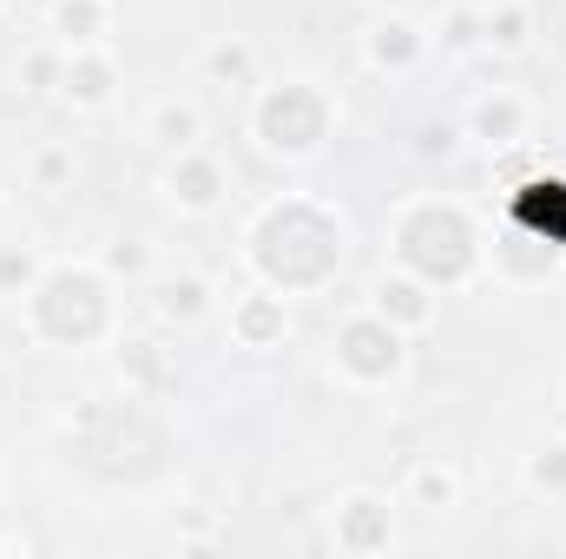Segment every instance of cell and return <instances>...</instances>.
Returning a JSON list of instances; mask_svg holds the SVG:
<instances>
[{
	"label": "cell",
	"mask_w": 566,
	"mask_h": 559,
	"mask_svg": "<svg viewBox=\"0 0 566 559\" xmlns=\"http://www.w3.org/2000/svg\"><path fill=\"white\" fill-rule=\"evenodd\" d=\"M396 251H402V264L422 283H461L474 271V231L441 198H422V204H409L396 218Z\"/></svg>",
	"instance_id": "6da1fadb"
},
{
	"label": "cell",
	"mask_w": 566,
	"mask_h": 559,
	"mask_svg": "<svg viewBox=\"0 0 566 559\" xmlns=\"http://www.w3.org/2000/svg\"><path fill=\"white\" fill-rule=\"evenodd\" d=\"M106 316H113V289L93 277V271H53V277L33 289V323H40V336H66V342H86V336H99L106 329Z\"/></svg>",
	"instance_id": "7a4b0ae2"
},
{
	"label": "cell",
	"mask_w": 566,
	"mask_h": 559,
	"mask_svg": "<svg viewBox=\"0 0 566 559\" xmlns=\"http://www.w3.org/2000/svg\"><path fill=\"white\" fill-rule=\"evenodd\" d=\"M329 133V106H323V93L316 86H277V93H264V106H258V139L283 151V158H303V151H316Z\"/></svg>",
	"instance_id": "3957f363"
},
{
	"label": "cell",
	"mask_w": 566,
	"mask_h": 559,
	"mask_svg": "<svg viewBox=\"0 0 566 559\" xmlns=\"http://www.w3.org/2000/svg\"><path fill=\"white\" fill-rule=\"evenodd\" d=\"M336 362L356 376V382H389L402 369V329L389 316H349L343 336H336Z\"/></svg>",
	"instance_id": "277c9868"
},
{
	"label": "cell",
	"mask_w": 566,
	"mask_h": 559,
	"mask_svg": "<svg viewBox=\"0 0 566 559\" xmlns=\"http://www.w3.org/2000/svg\"><path fill=\"white\" fill-rule=\"evenodd\" d=\"M218 165L211 158H198V151H178V165H171V198L185 204V211H211L218 204Z\"/></svg>",
	"instance_id": "5b68a950"
},
{
	"label": "cell",
	"mask_w": 566,
	"mask_h": 559,
	"mask_svg": "<svg viewBox=\"0 0 566 559\" xmlns=\"http://www.w3.org/2000/svg\"><path fill=\"white\" fill-rule=\"evenodd\" d=\"M376 316H389L396 329H422L428 316H434V303H428L422 283H409V277H382V283H376Z\"/></svg>",
	"instance_id": "8992f818"
},
{
	"label": "cell",
	"mask_w": 566,
	"mask_h": 559,
	"mask_svg": "<svg viewBox=\"0 0 566 559\" xmlns=\"http://www.w3.org/2000/svg\"><path fill=\"white\" fill-rule=\"evenodd\" d=\"M283 323H290V316H283V296H244L238 316H231V329H238L244 349H271L283 336Z\"/></svg>",
	"instance_id": "52a82bcc"
},
{
	"label": "cell",
	"mask_w": 566,
	"mask_h": 559,
	"mask_svg": "<svg viewBox=\"0 0 566 559\" xmlns=\"http://www.w3.org/2000/svg\"><path fill=\"white\" fill-rule=\"evenodd\" d=\"M336 540H343V547H356V553H363V547H382V540H389V507H382L376 494H356V500L343 507Z\"/></svg>",
	"instance_id": "ba28073f"
},
{
	"label": "cell",
	"mask_w": 566,
	"mask_h": 559,
	"mask_svg": "<svg viewBox=\"0 0 566 559\" xmlns=\"http://www.w3.org/2000/svg\"><path fill=\"white\" fill-rule=\"evenodd\" d=\"M145 139L165 145V151H191V145H198V106H185V99H158Z\"/></svg>",
	"instance_id": "9c48e42d"
},
{
	"label": "cell",
	"mask_w": 566,
	"mask_h": 559,
	"mask_svg": "<svg viewBox=\"0 0 566 559\" xmlns=\"http://www.w3.org/2000/svg\"><path fill=\"white\" fill-rule=\"evenodd\" d=\"M60 93H66V99H80V106H99V99L113 93V66H106V60H66Z\"/></svg>",
	"instance_id": "30bf717a"
},
{
	"label": "cell",
	"mask_w": 566,
	"mask_h": 559,
	"mask_svg": "<svg viewBox=\"0 0 566 559\" xmlns=\"http://www.w3.org/2000/svg\"><path fill=\"white\" fill-rule=\"evenodd\" d=\"M198 309H205V283H198V277L158 283V316H171V323H191Z\"/></svg>",
	"instance_id": "8fae6325"
},
{
	"label": "cell",
	"mask_w": 566,
	"mask_h": 559,
	"mask_svg": "<svg viewBox=\"0 0 566 559\" xmlns=\"http://www.w3.org/2000/svg\"><path fill=\"white\" fill-rule=\"evenodd\" d=\"M474 126H481L488 145H514L521 139V106H514V99H488V106L474 113Z\"/></svg>",
	"instance_id": "7c38bea8"
},
{
	"label": "cell",
	"mask_w": 566,
	"mask_h": 559,
	"mask_svg": "<svg viewBox=\"0 0 566 559\" xmlns=\"http://www.w3.org/2000/svg\"><path fill=\"white\" fill-rule=\"evenodd\" d=\"M416 46H422V40H416V27H402V20L376 27V60H382V66H389V60H396V66H409V60H416Z\"/></svg>",
	"instance_id": "4fadbf2b"
},
{
	"label": "cell",
	"mask_w": 566,
	"mask_h": 559,
	"mask_svg": "<svg viewBox=\"0 0 566 559\" xmlns=\"http://www.w3.org/2000/svg\"><path fill=\"white\" fill-rule=\"evenodd\" d=\"M53 20H60L66 40H93V33H99V7H93V0H60Z\"/></svg>",
	"instance_id": "5bb4252c"
},
{
	"label": "cell",
	"mask_w": 566,
	"mask_h": 559,
	"mask_svg": "<svg viewBox=\"0 0 566 559\" xmlns=\"http://www.w3.org/2000/svg\"><path fill=\"white\" fill-rule=\"evenodd\" d=\"M416 500L422 507H454V474L448 467H422L416 474Z\"/></svg>",
	"instance_id": "9a60e30c"
},
{
	"label": "cell",
	"mask_w": 566,
	"mask_h": 559,
	"mask_svg": "<svg viewBox=\"0 0 566 559\" xmlns=\"http://www.w3.org/2000/svg\"><path fill=\"white\" fill-rule=\"evenodd\" d=\"M27 283H33V257L20 244H7L0 251V289H27Z\"/></svg>",
	"instance_id": "2e32d148"
},
{
	"label": "cell",
	"mask_w": 566,
	"mask_h": 559,
	"mask_svg": "<svg viewBox=\"0 0 566 559\" xmlns=\"http://www.w3.org/2000/svg\"><path fill=\"white\" fill-rule=\"evenodd\" d=\"M488 40H501V46H521V40H527V13H521V7H507L501 20H488Z\"/></svg>",
	"instance_id": "e0dca14e"
},
{
	"label": "cell",
	"mask_w": 566,
	"mask_h": 559,
	"mask_svg": "<svg viewBox=\"0 0 566 559\" xmlns=\"http://www.w3.org/2000/svg\"><path fill=\"white\" fill-rule=\"evenodd\" d=\"M211 73H218V80H244V73H251V53H244V46H218V53H211Z\"/></svg>",
	"instance_id": "ac0fdd59"
},
{
	"label": "cell",
	"mask_w": 566,
	"mask_h": 559,
	"mask_svg": "<svg viewBox=\"0 0 566 559\" xmlns=\"http://www.w3.org/2000/svg\"><path fill=\"white\" fill-rule=\"evenodd\" d=\"M534 481L541 487H566V447H547V461H534Z\"/></svg>",
	"instance_id": "d6986e66"
}]
</instances>
